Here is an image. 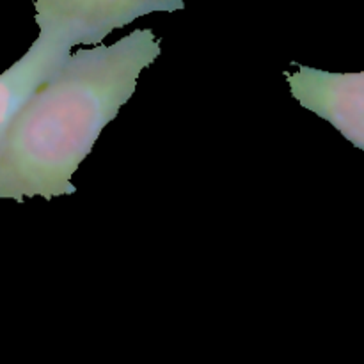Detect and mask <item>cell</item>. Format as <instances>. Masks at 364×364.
<instances>
[{"mask_svg": "<svg viewBox=\"0 0 364 364\" xmlns=\"http://www.w3.org/2000/svg\"><path fill=\"white\" fill-rule=\"evenodd\" d=\"M160 55L151 28L71 53L20 107L0 137V199L71 196V178L103 128Z\"/></svg>", "mask_w": 364, "mask_h": 364, "instance_id": "1", "label": "cell"}, {"mask_svg": "<svg viewBox=\"0 0 364 364\" xmlns=\"http://www.w3.org/2000/svg\"><path fill=\"white\" fill-rule=\"evenodd\" d=\"M70 55V48L38 38L21 59L0 73V137L32 92Z\"/></svg>", "mask_w": 364, "mask_h": 364, "instance_id": "4", "label": "cell"}, {"mask_svg": "<svg viewBox=\"0 0 364 364\" xmlns=\"http://www.w3.org/2000/svg\"><path fill=\"white\" fill-rule=\"evenodd\" d=\"M38 38L64 48L100 45L110 32L151 13H176L183 0H34Z\"/></svg>", "mask_w": 364, "mask_h": 364, "instance_id": "2", "label": "cell"}, {"mask_svg": "<svg viewBox=\"0 0 364 364\" xmlns=\"http://www.w3.org/2000/svg\"><path fill=\"white\" fill-rule=\"evenodd\" d=\"M284 71L291 96L304 109L329 121L355 148H364V73H331L297 64Z\"/></svg>", "mask_w": 364, "mask_h": 364, "instance_id": "3", "label": "cell"}]
</instances>
